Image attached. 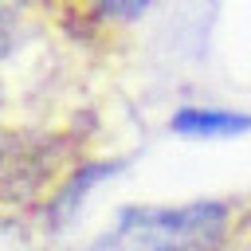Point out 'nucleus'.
<instances>
[{
	"label": "nucleus",
	"mask_w": 251,
	"mask_h": 251,
	"mask_svg": "<svg viewBox=\"0 0 251 251\" xmlns=\"http://www.w3.org/2000/svg\"><path fill=\"white\" fill-rule=\"evenodd\" d=\"M173 129L180 133H196V137H212V133H243L251 129V114H231V110H180L173 118Z\"/></svg>",
	"instance_id": "nucleus-2"
},
{
	"label": "nucleus",
	"mask_w": 251,
	"mask_h": 251,
	"mask_svg": "<svg viewBox=\"0 0 251 251\" xmlns=\"http://www.w3.org/2000/svg\"><path fill=\"white\" fill-rule=\"evenodd\" d=\"M227 227L224 204H184V208H145L118 220L94 251H216Z\"/></svg>",
	"instance_id": "nucleus-1"
},
{
	"label": "nucleus",
	"mask_w": 251,
	"mask_h": 251,
	"mask_svg": "<svg viewBox=\"0 0 251 251\" xmlns=\"http://www.w3.org/2000/svg\"><path fill=\"white\" fill-rule=\"evenodd\" d=\"M145 4L149 0H94V8L114 16V20H133L137 12H145Z\"/></svg>",
	"instance_id": "nucleus-3"
}]
</instances>
